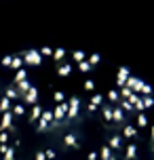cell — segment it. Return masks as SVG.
Returning <instances> with one entry per match:
<instances>
[{
	"label": "cell",
	"mask_w": 154,
	"mask_h": 160,
	"mask_svg": "<svg viewBox=\"0 0 154 160\" xmlns=\"http://www.w3.org/2000/svg\"><path fill=\"white\" fill-rule=\"evenodd\" d=\"M0 160H154V95L99 55L0 57Z\"/></svg>",
	"instance_id": "6da1fadb"
}]
</instances>
